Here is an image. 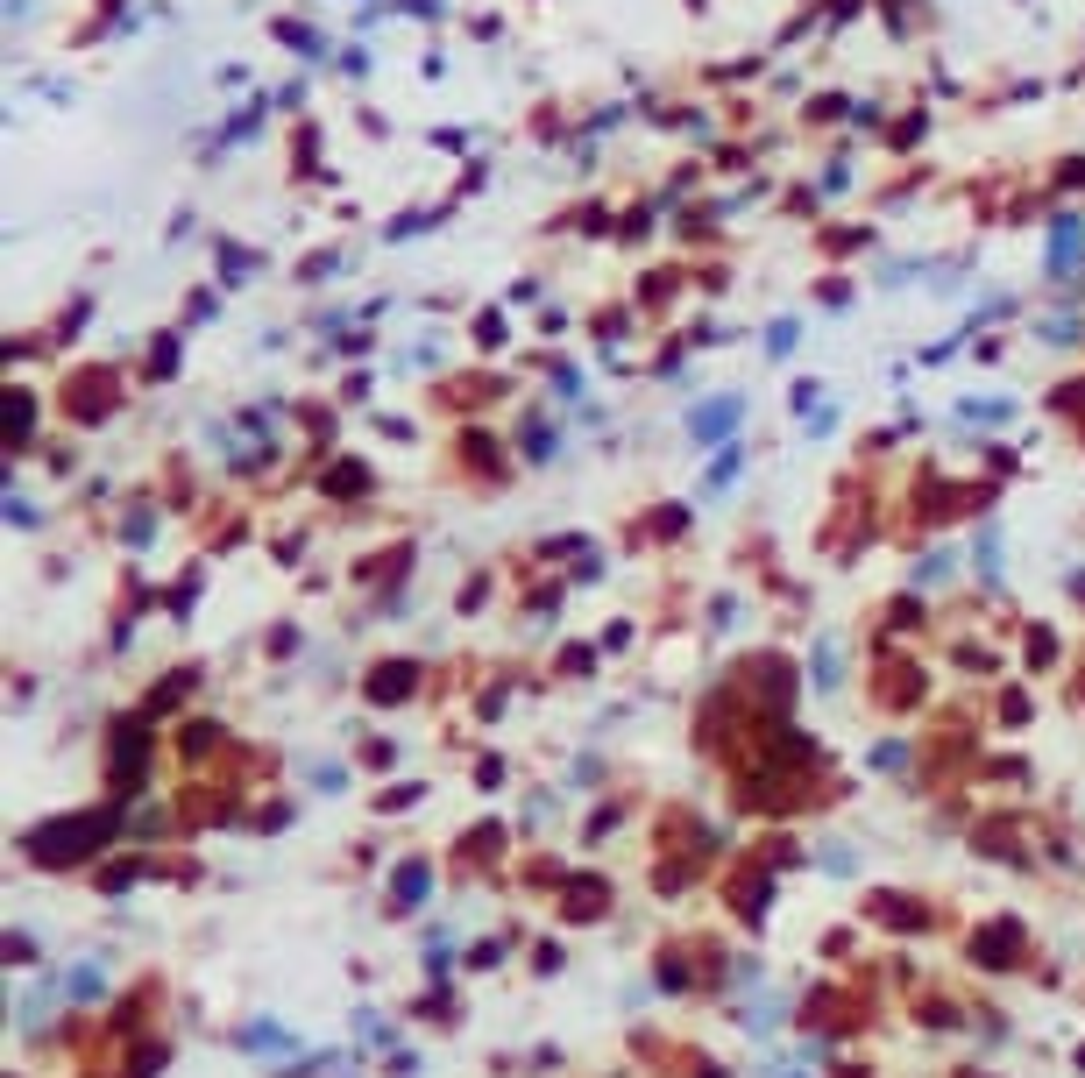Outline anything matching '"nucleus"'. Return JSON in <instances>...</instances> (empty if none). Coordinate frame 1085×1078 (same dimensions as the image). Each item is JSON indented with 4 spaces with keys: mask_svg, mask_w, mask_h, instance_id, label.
Returning <instances> with one entry per match:
<instances>
[{
    "mask_svg": "<svg viewBox=\"0 0 1085 1078\" xmlns=\"http://www.w3.org/2000/svg\"><path fill=\"white\" fill-rule=\"evenodd\" d=\"M107 830H114V816H64V830H36V844H29V852H36L43 866H71L79 852L107 844Z\"/></svg>",
    "mask_w": 1085,
    "mask_h": 1078,
    "instance_id": "obj_1",
    "label": "nucleus"
},
{
    "mask_svg": "<svg viewBox=\"0 0 1085 1078\" xmlns=\"http://www.w3.org/2000/svg\"><path fill=\"white\" fill-rule=\"evenodd\" d=\"M1078 249H1085V220H1057V227H1050V270H1057V277L1078 270V263H1085Z\"/></svg>",
    "mask_w": 1085,
    "mask_h": 1078,
    "instance_id": "obj_2",
    "label": "nucleus"
},
{
    "mask_svg": "<svg viewBox=\"0 0 1085 1078\" xmlns=\"http://www.w3.org/2000/svg\"><path fill=\"white\" fill-rule=\"evenodd\" d=\"M738 412H745L738 398H710L703 412H695V433H703V440H717V433H731V426H738Z\"/></svg>",
    "mask_w": 1085,
    "mask_h": 1078,
    "instance_id": "obj_3",
    "label": "nucleus"
},
{
    "mask_svg": "<svg viewBox=\"0 0 1085 1078\" xmlns=\"http://www.w3.org/2000/svg\"><path fill=\"white\" fill-rule=\"evenodd\" d=\"M405 688H412V667H376V674H369V696H376V703L405 696Z\"/></svg>",
    "mask_w": 1085,
    "mask_h": 1078,
    "instance_id": "obj_4",
    "label": "nucleus"
},
{
    "mask_svg": "<svg viewBox=\"0 0 1085 1078\" xmlns=\"http://www.w3.org/2000/svg\"><path fill=\"white\" fill-rule=\"evenodd\" d=\"M277 36H284V43H291V50H305V57H327V43H320V36H313V29H298V22H284V29H277Z\"/></svg>",
    "mask_w": 1085,
    "mask_h": 1078,
    "instance_id": "obj_5",
    "label": "nucleus"
},
{
    "mask_svg": "<svg viewBox=\"0 0 1085 1078\" xmlns=\"http://www.w3.org/2000/svg\"><path fill=\"white\" fill-rule=\"evenodd\" d=\"M419 894H426V866H419V859H412V866H405V873H398V901H419Z\"/></svg>",
    "mask_w": 1085,
    "mask_h": 1078,
    "instance_id": "obj_6",
    "label": "nucleus"
},
{
    "mask_svg": "<svg viewBox=\"0 0 1085 1078\" xmlns=\"http://www.w3.org/2000/svg\"><path fill=\"white\" fill-rule=\"evenodd\" d=\"M71 1000H100V972H93V965L71 972Z\"/></svg>",
    "mask_w": 1085,
    "mask_h": 1078,
    "instance_id": "obj_7",
    "label": "nucleus"
},
{
    "mask_svg": "<svg viewBox=\"0 0 1085 1078\" xmlns=\"http://www.w3.org/2000/svg\"><path fill=\"white\" fill-rule=\"evenodd\" d=\"M362 483H369V476H362V461H341V469H334V490H341V497H355Z\"/></svg>",
    "mask_w": 1085,
    "mask_h": 1078,
    "instance_id": "obj_8",
    "label": "nucleus"
},
{
    "mask_svg": "<svg viewBox=\"0 0 1085 1078\" xmlns=\"http://www.w3.org/2000/svg\"><path fill=\"white\" fill-rule=\"evenodd\" d=\"M171 362H178V341H157V348H149V369H157V376H171Z\"/></svg>",
    "mask_w": 1085,
    "mask_h": 1078,
    "instance_id": "obj_9",
    "label": "nucleus"
}]
</instances>
